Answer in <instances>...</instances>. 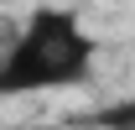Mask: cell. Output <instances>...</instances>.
I'll list each match as a JSON object with an SVG mask.
<instances>
[{"label": "cell", "instance_id": "obj_1", "mask_svg": "<svg viewBox=\"0 0 135 130\" xmlns=\"http://www.w3.org/2000/svg\"><path fill=\"white\" fill-rule=\"evenodd\" d=\"M99 68V36L78 5H31L0 52V99H31L78 89Z\"/></svg>", "mask_w": 135, "mask_h": 130}, {"label": "cell", "instance_id": "obj_2", "mask_svg": "<svg viewBox=\"0 0 135 130\" xmlns=\"http://www.w3.org/2000/svg\"><path fill=\"white\" fill-rule=\"evenodd\" d=\"M99 125H104V130H135V99H130V104L104 109V114H99Z\"/></svg>", "mask_w": 135, "mask_h": 130}]
</instances>
